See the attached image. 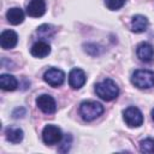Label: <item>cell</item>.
Wrapping results in <instances>:
<instances>
[{
    "instance_id": "cell-15",
    "label": "cell",
    "mask_w": 154,
    "mask_h": 154,
    "mask_svg": "<svg viewBox=\"0 0 154 154\" xmlns=\"http://www.w3.org/2000/svg\"><path fill=\"white\" fill-rule=\"evenodd\" d=\"M6 18L10 24L18 25L24 20V12L20 7H12L6 12Z\"/></svg>"
},
{
    "instance_id": "cell-10",
    "label": "cell",
    "mask_w": 154,
    "mask_h": 154,
    "mask_svg": "<svg viewBox=\"0 0 154 154\" xmlns=\"http://www.w3.org/2000/svg\"><path fill=\"white\" fill-rule=\"evenodd\" d=\"M46 12V1L45 0H31L26 6V13L29 17L38 18Z\"/></svg>"
},
{
    "instance_id": "cell-3",
    "label": "cell",
    "mask_w": 154,
    "mask_h": 154,
    "mask_svg": "<svg viewBox=\"0 0 154 154\" xmlns=\"http://www.w3.org/2000/svg\"><path fill=\"white\" fill-rule=\"evenodd\" d=\"M131 82L138 89H149L154 87V72L149 70H136L131 76Z\"/></svg>"
},
{
    "instance_id": "cell-9",
    "label": "cell",
    "mask_w": 154,
    "mask_h": 154,
    "mask_svg": "<svg viewBox=\"0 0 154 154\" xmlns=\"http://www.w3.org/2000/svg\"><path fill=\"white\" fill-rule=\"evenodd\" d=\"M136 54L141 61L149 63L154 59V47L149 42H141L136 48Z\"/></svg>"
},
{
    "instance_id": "cell-20",
    "label": "cell",
    "mask_w": 154,
    "mask_h": 154,
    "mask_svg": "<svg viewBox=\"0 0 154 154\" xmlns=\"http://www.w3.org/2000/svg\"><path fill=\"white\" fill-rule=\"evenodd\" d=\"M152 118H153V120H154V108H153V111H152Z\"/></svg>"
},
{
    "instance_id": "cell-5",
    "label": "cell",
    "mask_w": 154,
    "mask_h": 154,
    "mask_svg": "<svg viewBox=\"0 0 154 154\" xmlns=\"http://www.w3.org/2000/svg\"><path fill=\"white\" fill-rule=\"evenodd\" d=\"M123 116H124V120H125L126 125L130 128H138L143 124V114L135 106L128 107L124 111Z\"/></svg>"
},
{
    "instance_id": "cell-1",
    "label": "cell",
    "mask_w": 154,
    "mask_h": 154,
    "mask_svg": "<svg viewBox=\"0 0 154 154\" xmlns=\"http://www.w3.org/2000/svg\"><path fill=\"white\" fill-rule=\"evenodd\" d=\"M95 93L100 99L105 101H112L119 95V88L113 79L105 78L95 84Z\"/></svg>"
},
{
    "instance_id": "cell-6",
    "label": "cell",
    "mask_w": 154,
    "mask_h": 154,
    "mask_svg": "<svg viewBox=\"0 0 154 154\" xmlns=\"http://www.w3.org/2000/svg\"><path fill=\"white\" fill-rule=\"evenodd\" d=\"M43 81L51 87H60L65 81V73L57 67H51L43 73Z\"/></svg>"
},
{
    "instance_id": "cell-17",
    "label": "cell",
    "mask_w": 154,
    "mask_h": 154,
    "mask_svg": "<svg viewBox=\"0 0 154 154\" xmlns=\"http://www.w3.org/2000/svg\"><path fill=\"white\" fill-rule=\"evenodd\" d=\"M140 150L142 153H154V138H146L140 142Z\"/></svg>"
},
{
    "instance_id": "cell-2",
    "label": "cell",
    "mask_w": 154,
    "mask_h": 154,
    "mask_svg": "<svg viewBox=\"0 0 154 154\" xmlns=\"http://www.w3.org/2000/svg\"><path fill=\"white\" fill-rule=\"evenodd\" d=\"M103 106L100 102L96 101H83L79 105V114L82 116V118L87 122H91L94 119H96L97 117H100L103 113Z\"/></svg>"
},
{
    "instance_id": "cell-13",
    "label": "cell",
    "mask_w": 154,
    "mask_h": 154,
    "mask_svg": "<svg viewBox=\"0 0 154 154\" xmlns=\"http://www.w3.org/2000/svg\"><path fill=\"white\" fill-rule=\"evenodd\" d=\"M148 28V19L146 16L142 14H136L131 19V30L136 34L144 32Z\"/></svg>"
},
{
    "instance_id": "cell-16",
    "label": "cell",
    "mask_w": 154,
    "mask_h": 154,
    "mask_svg": "<svg viewBox=\"0 0 154 154\" xmlns=\"http://www.w3.org/2000/svg\"><path fill=\"white\" fill-rule=\"evenodd\" d=\"M5 136L6 140L11 143H19L24 137V132L18 126H8L5 130Z\"/></svg>"
},
{
    "instance_id": "cell-18",
    "label": "cell",
    "mask_w": 154,
    "mask_h": 154,
    "mask_svg": "<svg viewBox=\"0 0 154 154\" xmlns=\"http://www.w3.org/2000/svg\"><path fill=\"white\" fill-rule=\"evenodd\" d=\"M37 35H40V36H42V37H51V36H53L54 35V32H55V30H54V28L52 26V25H48V24H42V25H40L38 28H37Z\"/></svg>"
},
{
    "instance_id": "cell-12",
    "label": "cell",
    "mask_w": 154,
    "mask_h": 154,
    "mask_svg": "<svg viewBox=\"0 0 154 154\" xmlns=\"http://www.w3.org/2000/svg\"><path fill=\"white\" fill-rule=\"evenodd\" d=\"M30 53L35 58H45L51 53V46L45 41H37L31 46Z\"/></svg>"
},
{
    "instance_id": "cell-7",
    "label": "cell",
    "mask_w": 154,
    "mask_h": 154,
    "mask_svg": "<svg viewBox=\"0 0 154 154\" xmlns=\"http://www.w3.org/2000/svg\"><path fill=\"white\" fill-rule=\"evenodd\" d=\"M87 82V76L82 69L75 67L69 73V84L72 89H81Z\"/></svg>"
},
{
    "instance_id": "cell-19",
    "label": "cell",
    "mask_w": 154,
    "mask_h": 154,
    "mask_svg": "<svg viewBox=\"0 0 154 154\" xmlns=\"http://www.w3.org/2000/svg\"><path fill=\"white\" fill-rule=\"evenodd\" d=\"M126 0H105V5L111 11H117L125 5Z\"/></svg>"
},
{
    "instance_id": "cell-11",
    "label": "cell",
    "mask_w": 154,
    "mask_h": 154,
    "mask_svg": "<svg viewBox=\"0 0 154 154\" xmlns=\"http://www.w3.org/2000/svg\"><path fill=\"white\" fill-rule=\"evenodd\" d=\"M18 42V35L13 30H4L0 35V45L4 49L14 48Z\"/></svg>"
},
{
    "instance_id": "cell-4",
    "label": "cell",
    "mask_w": 154,
    "mask_h": 154,
    "mask_svg": "<svg viewBox=\"0 0 154 154\" xmlns=\"http://www.w3.org/2000/svg\"><path fill=\"white\" fill-rule=\"evenodd\" d=\"M63 140V132L60 130V128H58L57 125L53 124H48L43 128L42 130V141L48 144V146H53L59 143Z\"/></svg>"
},
{
    "instance_id": "cell-8",
    "label": "cell",
    "mask_w": 154,
    "mask_h": 154,
    "mask_svg": "<svg viewBox=\"0 0 154 154\" xmlns=\"http://www.w3.org/2000/svg\"><path fill=\"white\" fill-rule=\"evenodd\" d=\"M36 105L37 107L43 112V113H47V114H52L55 112L57 109V103H55V100L48 95V94H42L40 95L37 99H36Z\"/></svg>"
},
{
    "instance_id": "cell-14",
    "label": "cell",
    "mask_w": 154,
    "mask_h": 154,
    "mask_svg": "<svg viewBox=\"0 0 154 154\" xmlns=\"http://www.w3.org/2000/svg\"><path fill=\"white\" fill-rule=\"evenodd\" d=\"M0 87L2 90L6 91H13L18 87V81L14 76L8 73H2L0 76Z\"/></svg>"
}]
</instances>
